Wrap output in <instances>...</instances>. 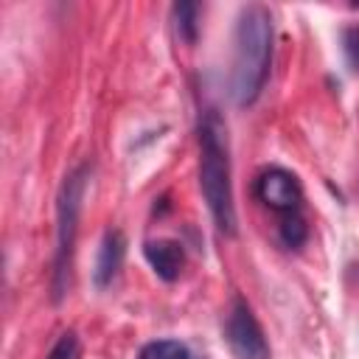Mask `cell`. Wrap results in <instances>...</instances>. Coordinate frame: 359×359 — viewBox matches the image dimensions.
<instances>
[{"label": "cell", "mask_w": 359, "mask_h": 359, "mask_svg": "<svg viewBox=\"0 0 359 359\" xmlns=\"http://www.w3.org/2000/svg\"><path fill=\"white\" fill-rule=\"evenodd\" d=\"M272 14L261 3L241 8L233 36V65H230V95L238 107H250L264 93L272 67Z\"/></svg>", "instance_id": "6da1fadb"}, {"label": "cell", "mask_w": 359, "mask_h": 359, "mask_svg": "<svg viewBox=\"0 0 359 359\" xmlns=\"http://www.w3.org/2000/svg\"><path fill=\"white\" fill-rule=\"evenodd\" d=\"M199 188L216 230L236 236V199H233V168L227 123L216 109H208L199 123Z\"/></svg>", "instance_id": "7a4b0ae2"}, {"label": "cell", "mask_w": 359, "mask_h": 359, "mask_svg": "<svg viewBox=\"0 0 359 359\" xmlns=\"http://www.w3.org/2000/svg\"><path fill=\"white\" fill-rule=\"evenodd\" d=\"M87 180H90V165L81 163L65 174L59 194H56V247H53V278H50L56 303L65 297L67 283H70V266H73V250H76L79 216H81Z\"/></svg>", "instance_id": "3957f363"}, {"label": "cell", "mask_w": 359, "mask_h": 359, "mask_svg": "<svg viewBox=\"0 0 359 359\" xmlns=\"http://www.w3.org/2000/svg\"><path fill=\"white\" fill-rule=\"evenodd\" d=\"M224 339L236 359H269V342L264 328L244 297H233L224 317Z\"/></svg>", "instance_id": "277c9868"}, {"label": "cell", "mask_w": 359, "mask_h": 359, "mask_svg": "<svg viewBox=\"0 0 359 359\" xmlns=\"http://www.w3.org/2000/svg\"><path fill=\"white\" fill-rule=\"evenodd\" d=\"M252 194L264 208L278 213V219L289 216V213H303V185L292 171H286L280 165L264 168L255 177Z\"/></svg>", "instance_id": "5b68a950"}, {"label": "cell", "mask_w": 359, "mask_h": 359, "mask_svg": "<svg viewBox=\"0 0 359 359\" xmlns=\"http://www.w3.org/2000/svg\"><path fill=\"white\" fill-rule=\"evenodd\" d=\"M143 255L149 261V266L154 269L157 278L163 280H177L182 266H185V252H182V244L171 241V238H157V241H146L143 247Z\"/></svg>", "instance_id": "8992f818"}, {"label": "cell", "mask_w": 359, "mask_h": 359, "mask_svg": "<svg viewBox=\"0 0 359 359\" xmlns=\"http://www.w3.org/2000/svg\"><path fill=\"white\" fill-rule=\"evenodd\" d=\"M123 255H126V238L121 230H109L98 247V255H95V269H93V278L98 286H109L121 266H123Z\"/></svg>", "instance_id": "52a82bcc"}, {"label": "cell", "mask_w": 359, "mask_h": 359, "mask_svg": "<svg viewBox=\"0 0 359 359\" xmlns=\"http://www.w3.org/2000/svg\"><path fill=\"white\" fill-rule=\"evenodd\" d=\"M171 20H174V28H177V36L188 45L196 42V34H199V6L196 3H177L171 8Z\"/></svg>", "instance_id": "ba28073f"}, {"label": "cell", "mask_w": 359, "mask_h": 359, "mask_svg": "<svg viewBox=\"0 0 359 359\" xmlns=\"http://www.w3.org/2000/svg\"><path fill=\"white\" fill-rule=\"evenodd\" d=\"M278 238L283 247L289 250H297L306 238H309V224H306V216L303 213H289V216H280L278 219Z\"/></svg>", "instance_id": "9c48e42d"}, {"label": "cell", "mask_w": 359, "mask_h": 359, "mask_svg": "<svg viewBox=\"0 0 359 359\" xmlns=\"http://www.w3.org/2000/svg\"><path fill=\"white\" fill-rule=\"evenodd\" d=\"M137 359H191V353L180 339H154L137 351Z\"/></svg>", "instance_id": "30bf717a"}, {"label": "cell", "mask_w": 359, "mask_h": 359, "mask_svg": "<svg viewBox=\"0 0 359 359\" xmlns=\"http://www.w3.org/2000/svg\"><path fill=\"white\" fill-rule=\"evenodd\" d=\"M45 359H81V342H79V337L73 331H65L53 342V348H50V353Z\"/></svg>", "instance_id": "8fae6325"}, {"label": "cell", "mask_w": 359, "mask_h": 359, "mask_svg": "<svg viewBox=\"0 0 359 359\" xmlns=\"http://www.w3.org/2000/svg\"><path fill=\"white\" fill-rule=\"evenodd\" d=\"M342 45H345V56H348L351 67L359 73V25L345 31V36H342Z\"/></svg>", "instance_id": "7c38bea8"}]
</instances>
